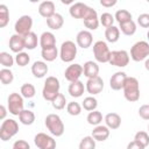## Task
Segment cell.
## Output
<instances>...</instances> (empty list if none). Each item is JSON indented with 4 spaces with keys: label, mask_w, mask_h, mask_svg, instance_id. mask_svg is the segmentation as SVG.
Segmentation results:
<instances>
[{
    "label": "cell",
    "mask_w": 149,
    "mask_h": 149,
    "mask_svg": "<svg viewBox=\"0 0 149 149\" xmlns=\"http://www.w3.org/2000/svg\"><path fill=\"white\" fill-rule=\"evenodd\" d=\"M84 76L87 77V79L98 77L99 74V65L93 61H87L84 63Z\"/></svg>",
    "instance_id": "21"
},
{
    "label": "cell",
    "mask_w": 149,
    "mask_h": 149,
    "mask_svg": "<svg viewBox=\"0 0 149 149\" xmlns=\"http://www.w3.org/2000/svg\"><path fill=\"white\" fill-rule=\"evenodd\" d=\"M108 63L118 68H125L129 63V55L126 50H114L111 52V58Z\"/></svg>",
    "instance_id": "10"
},
{
    "label": "cell",
    "mask_w": 149,
    "mask_h": 149,
    "mask_svg": "<svg viewBox=\"0 0 149 149\" xmlns=\"http://www.w3.org/2000/svg\"><path fill=\"white\" fill-rule=\"evenodd\" d=\"M105 37L106 41L109 43H115L120 38V29L115 26H112L109 28H106L105 30Z\"/></svg>",
    "instance_id": "26"
},
{
    "label": "cell",
    "mask_w": 149,
    "mask_h": 149,
    "mask_svg": "<svg viewBox=\"0 0 149 149\" xmlns=\"http://www.w3.org/2000/svg\"><path fill=\"white\" fill-rule=\"evenodd\" d=\"M24 38L23 36L21 35H17V34H14L10 36L9 38V49L15 52V54H19V52H22V50L24 49Z\"/></svg>",
    "instance_id": "16"
},
{
    "label": "cell",
    "mask_w": 149,
    "mask_h": 149,
    "mask_svg": "<svg viewBox=\"0 0 149 149\" xmlns=\"http://www.w3.org/2000/svg\"><path fill=\"white\" fill-rule=\"evenodd\" d=\"M114 16L111 14V13H102L101 16H100V23L105 27V28H109L113 26V22H114Z\"/></svg>",
    "instance_id": "43"
},
{
    "label": "cell",
    "mask_w": 149,
    "mask_h": 149,
    "mask_svg": "<svg viewBox=\"0 0 149 149\" xmlns=\"http://www.w3.org/2000/svg\"><path fill=\"white\" fill-rule=\"evenodd\" d=\"M12 149H30V146L24 140H17V141L14 142Z\"/></svg>",
    "instance_id": "47"
},
{
    "label": "cell",
    "mask_w": 149,
    "mask_h": 149,
    "mask_svg": "<svg viewBox=\"0 0 149 149\" xmlns=\"http://www.w3.org/2000/svg\"><path fill=\"white\" fill-rule=\"evenodd\" d=\"M111 50L105 41H97L93 44V55L97 62L99 63H108L111 58Z\"/></svg>",
    "instance_id": "5"
},
{
    "label": "cell",
    "mask_w": 149,
    "mask_h": 149,
    "mask_svg": "<svg viewBox=\"0 0 149 149\" xmlns=\"http://www.w3.org/2000/svg\"><path fill=\"white\" fill-rule=\"evenodd\" d=\"M59 87H61V84L56 77H54V76L48 77L44 81V86L42 90L43 99L52 102L59 94Z\"/></svg>",
    "instance_id": "1"
},
{
    "label": "cell",
    "mask_w": 149,
    "mask_h": 149,
    "mask_svg": "<svg viewBox=\"0 0 149 149\" xmlns=\"http://www.w3.org/2000/svg\"><path fill=\"white\" fill-rule=\"evenodd\" d=\"M85 87H86V91H87L90 94H92V95L99 94V93L104 90V81H102V79L98 76V77L87 79Z\"/></svg>",
    "instance_id": "13"
},
{
    "label": "cell",
    "mask_w": 149,
    "mask_h": 149,
    "mask_svg": "<svg viewBox=\"0 0 149 149\" xmlns=\"http://www.w3.org/2000/svg\"><path fill=\"white\" fill-rule=\"evenodd\" d=\"M48 70H49V68H48L47 63L43 61H36L31 65V73L36 78H43L48 73Z\"/></svg>",
    "instance_id": "20"
},
{
    "label": "cell",
    "mask_w": 149,
    "mask_h": 149,
    "mask_svg": "<svg viewBox=\"0 0 149 149\" xmlns=\"http://www.w3.org/2000/svg\"><path fill=\"white\" fill-rule=\"evenodd\" d=\"M114 19L119 22V24L126 23L128 21H132V14L127 9H119V10H116V13L114 15Z\"/></svg>",
    "instance_id": "31"
},
{
    "label": "cell",
    "mask_w": 149,
    "mask_h": 149,
    "mask_svg": "<svg viewBox=\"0 0 149 149\" xmlns=\"http://www.w3.org/2000/svg\"><path fill=\"white\" fill-rule=\"evenodd\" d=\"M7 107L8 112L13 115H20V113L23 111V97L19 93H10L7 99Z\"/></svg>",
    "instance_id": "8"
},
{
    "label": "cell",
    "mask_w": 149,
    "mask_h": 149,
    "mask_svg": "<svg viewBox=\"0 0 149 149\" xmlns=\"http://www.w3.org/2000/svg\"><path fill=\"white\" fill-rule=\"evenodd\" d=\"M147 36H148V40H149V31H148V34H147Z\"/></svg>",
    "instance_id": "52"
},
{
    "label": "cell",
    "mask_w": 149,
    "mask_h": 149,
    "mask_svg": "<svg viewBox=\"0 0 149 149\" xmlns=\"http://www.w3.org/2000/svg\"><path fill=\"white\" fill-rule=\"evenodd\" d=\"M52 104V107L55 108V109H63L64 107H65V105H68L66 104V98H65V95L63 94V93H59L58 95H57V98L51 102Z\"/></svg>",
    "instance_id": "42"
},
{
    "label": "cell",
    "mask_w": 149,
    "mask_h": 149,
    "mask_svg": "<svg viewBox=\"0 0 149 149\" xmlns=\"http://www.w3.org/2000/svg\"><path fill=\"white\" fill-rule=\"evenodd\" d=\"M83 108L85 111H88V112H92V111H95L97 106H98V100L94 98V97H86L83 101Z\"/></svg>",
    "instance_id": "36"
},
{
    "label": "cell",
    "mask_w": 149,
    "mask_h": 149,
    "mask_svg": "<svg viewBox=\"0 0 149 149\" xmlns=\"http://www.w3.org/2000/svg\"><path fill=\"white\" fill-rule=\"evenodd\" d=\"M134 140H135L136 142L141 143L143 147L149 146V135H148V133H147V132H143V130L137 132V133L135 134Z\"/></svg>",
    "instance_id": "41"
},
{
    "label": "cell",
    "mask_w": 149,
    "mask_h": 149,
    "mask_svg": "<svg viewBox=\"0 0 149 149\" xmlns=\"http://www.w3.org/2000/svg\"><path fill=\"white\" fill-rule=\"evenodd\" d=\"M15 62H16V64L19 65V66H26V65H28L29 64V62H30V57H29V55L27 54V52H19V54H16V56H15Z\"/></svg>",
    "instance_id": "40"
},
{
    "label": "cell",
    "mask_w": 149,
    "mask_h": 149,
    "mask_svg": "<svg viewBox=\"0 0 149 149\" xmlns=\"http://www.w3.org/2000/svg\"><path fill=\"white\" fill-rule=\"evenodd\" d=\"M38 13L41 16L45 17V19H49L56 12H55V3L52 1H43L40 3L38 6Z\"/></svg>",
    "instance_id": "19"
},
{
    "label": "cell",
    "mask_w": 149,
    "mask_h": 149,
    "mask_svg": "<svg viewBox=\"0 0 149 149\" xmlns=\"http://www.w3.org/2000/svg\"><path fill=\"white\" fill-rule=\"evenodd\" d=\"M66 111L70 115H73V116H77L81 113V106L76 102V101H71L66 105Z\"/></svg>",
    "instance_id": "39"
},
{
    "label": "cell",
    "mask_w": 149,
    "mask_h": 149,
    "mask_svg": "<svg viewBox=\"0 0 149 149\" xmlns=\"http://www.w3.org/2000/svg\"><path fill=\"white\" fill-rule=\"evenodd\" d=\"M19 120H20V122H21L22 125H24V126H30V125H33L34 121H35V114H34V112H31L30 109H23V111L20 113V115H19Z\"/></svg>",
    "instance_id": "27"
},
{
    "label": "cell",
    "mask_w": 149,
    "mask_h": 149,
    "mask_svg": "<svg viewBox=\"0 0 149 149\" xmlns=\"http://www.w3.org/2000/svg\"><path fill=\"white\" fill-rule=\"evenodd\" d=\"M41 56L47 62H54L58 57V50H57L56 47H52V48H49V49H42L41 50Z\"/></svg>",
    "instance_id": "29"
},
{
    "label": "cell",
    "mask_w": 149,
    "mask_h": 149,
    "mask_svg": "<svg viewBox=\"0 0 149 149\" xmlns=\"http://www.w3.org/2000/svg\"><path fill=\"white\" fill-rule=\"evenodd\" d=\"M105 123L109 129H118L121 125V116L118 113H108L105 116Z\"/></svg>",
    "instance_id": "24"
},
{
    "label": "cell",
    "mask_w": 149,
    "mask_h": 149,
    "mask_svg": "<svg viewBox=\"0 0 149 149\" xmlns=\"http://www.w3.org/2000/svg\"><path fill=\"white\" fill-rule=\"evenodd\" d=\"M77 56V45L72 41H65L59 49V57L64 63L72 62Z\"/></svg>",
    "instance_id": "7"
},
{
    "label": "cell",
    "mask_w": 149,
    "mask_h": 149,
    "mask_svg": "<svg viewBox=\"0 0 149 149\" xmlns=\"http://www.w3.org/2000/svg\"><path fill=\"white\" fill-rule=\"evenodd\" d=\"M13 80H14V74H13V72H12L9 69L3 68V69L0 70V81H1L3 85L10 84Z\"/></svg>",
    "instance_id": "34"
},
{
    "label": "cell",
    "mask_w": 149,
    "mask_h": 149,
    "mask_svg": "<svg viewBox=\"0 0 149 149\" xmlns=\"http://www.w3.org/2000/svg\"><path fill=\"white\" fill-rule=\"evenodd\" d=\"M139 115L143 120H149V105H142L139 108Z\"/></svg>",
    "instance_id": "46"
},
{
    "label": "cell",
    "mask_w": 149,
    "mask_h": 149,
    "mask_svg": "<svg viewBox=\"0 0 149 149\" xmlns=\"http://www.w3.org/2000/svg\"><path fill=\"white\" fill-rule=\"evenodd\" d=\"M14 58H13V56L9 54V52H6V51H2V52H0V63H1V65L2 66H5V68H10V66H13V64H14Z\"/></svg>",
    "instance_id": "37"
},
{
    "label": "cell",
    "mask_w": 149,
    "mask_h": 149,
    "mask_svg": "<svg viewBox=\"0 0 149 149\" xmlns=\"http://www.w3.org/2000/svg\"><path fill=\"white\" fill-rule=\"evenodd\" d=\"M9 22V12L6 5H0V28H3Z\"/></svg>",
    "instance_id": "35"
},
{
    "label": "cell",
    "mask_w": 149,
    "mask_h": 149,
    "mask_svg": "<svg viewBox=\"0 0 149 149\" xmlns=\"http://www.w3.org/2000/svg\"><path fill=\"white\" fill-rule=\"evenodd\" d=\"M40 45L42 49H49L56 47V37L51 31H44L40 36Z\"/></svg>",
    "instance_id": "18"
},
{
    "label": "cell",
    "mask_w": 149,
    "mask_h": 149,
    "mask_svg": "<svg viewBox=\"0 0 149 149\" xmlns=\"http://www.w3.org/2000/svg\"><path fill=\"white\" fill-rule=\"evenodd\" d=\"M86 8H87V5H85L83 2H74L70 6L69 12L73 19H83Z\"/></svg>",
    "instance_id": "22"
},
{
    "label": "cell",
    "mask_w": 149,
    "mask_h": 149,
    "mask_svg": "<svg viewBox=\"0 0 149 149\" xmlns=\"http://www.w3.org/2000/svg\"><path fill=\"white\" fill-rule=\"evenodd\" d=\"M95 141H106L108 137H109V128L107 126H102V125H99V126H95L92 130V135H91Z\"/></svg>",
    "instance_id": "17"
},
{
    "label": "cell",
    "mask_w": 149,
    "mask_h": 149,
    "mask_svg": "<svg viewBox=\"0 0 149 149\" xmlns=\"http://www.w3.org/2000/svg\"><path fill=\"white\" fill-rule=\"evenodd\" d=\"M122 90H123V95L128 101L135 102L140 99V85H139V80L135 77H127Z\"/></svg>",
    "instance_id": "2"
},
{
    "label": "cell",
    "mask_w": 149,
    "mask_h": 149,
    "mask_svg": "<svg viewBox=\"0 0 149 149\" xmlns=\"http://www.w3.org/2000/svg\"><path fill=\"white\" fill-rule=\"evenodd\" d=\"M85 88H86V87L84 86V83H81L80 80H77V81L70 83V85H69V87H68V92L70 93L71 97H73V98H79V97L83 95Z\"/></svg>",
    "instance_id": "23"
},
{
    "label": "cell",
    "mask_w": 149,
    "mask_h": 149,
    "mask_svg": "<svg viewBox=\"0 0 149 149\" xmlns=\"http://www.w3.org/2000/svg\"><path fill=\"white\" fill-rule=\"evenodd\" d=\"M76 41H77L78 47H80L83 49H87L88 47H91V44L93 42V36H92L91 31H88V30H80L76 36Z\"/></svg>",
    "instance_id": "15"
},
{
    "label": "cell",
    "mask_w": 149,
    "mask_h": 149,
    "mask_svg": "<svg viewBox=\"0 0 149 149\" xmlns=\"http://www.w3.org/2000/svg\"><path fill=\"white\" fill-rule=\"evenodd\" d=\"M100 5L102 7L109 8V7H113L116 5V0H100Z\"/></svg>",
    "instance_id": "49"
},
{
    "label": "cell",
    "mask_w": 149,
    "mask_h": 149,
    "mask_svg": "<svg viewBox=\"0 0 149 149\" xmlns=\"http://www.w3.org/2000/svg\"><path fill=\"white\" fill-rule=\"evenodd\" d=\"M47 24H48V27H49L50 29H52V30H58V29H61V28L63 27V24H64V19H63V16H62L61 14L55 13L51 17L47 19Z\"/></svg>",
    "instance_id": "25"
},
{
    "label": "cell",
    "mask_w": 149,
    "mask_h": 149,
    "mask_svg": "<svg viewBox=\"0 0 149 149\" xmlns=\"http://www.w3.org/2000/svg\"><path fill=\"white\" fill-rule=\"evenodd\" d=\"M21 95L23 98H27V99H30L33 98L35 94H36V90H35V86L33 84H29V83H26L21 86Z\"/></svg>",
    "instance_id": "33"
},
{
    "label": "cell",
    "mask_w": 149,
    "mask_h": 149,
    "mask_svg": "<svg viewBox=\"0 0 149 149\" xmlns=\"http://www.w3.org/2000/svg\"><path fill=\"white\" fill-rule=\"evenodd\" d=\"M144 148H146V147H143L141 143L136 142L135 140L132 141V142H129L128 146H127V149H144Z\"/></svg>",
    "instance_id": "48"
},
{
    "label": "cell",
    "mask_w": 149,
    "mask_h": 149,
    "mask_svg": "<svg viewBox=\"0 0 149 149\" xmlns=\"http://www.w3.org/2000/svg\"><path fill=\"white\" fill-rule=\"evenodd\" d=\"M144 68H146L147 71H149V58L146 59V62H144Z\"/></svg>",
    "instance_id": "51"
},
{
    "label": "cell",
    "mask_w": 149,
    "mask_h": 149,
    "mask_svg": "<svg viewBox=\"0 0 149 149\" xmlns=\"http://www.w3.org/2000/svg\"><path fill=\"white\" fill-rule=\"evenodd\" d=\"M19 132V125L14 119H5L0 127V139L8 141Z\"/></svg>",
    "instance_id": "4"
},
{
    "label": "cell",
    "mask_w": 149,
    "mask_h": 149,
    "mask_svg": "<svg viewBox=\"0 0 149 149\" xmlns=\"http://www.w3.org/2000/svg\"><path fill=\"white\" fill-rule=\"evenodd\" d=\"M148 130H149V125H148Z\"/></svg>",
    "instance_id": "53"
},
{
    "label": "cell",
    "mask_w": 149,
    "mask_h": 149,
    "mask_svg": "<svg viewBox=\"0 0 149 149\" xmlns=\"http://www.w3.org/2000/svg\"><path fill=\"white\" fill-rule=\"evenodd\" d=\"M31 27H33L31 16L30 15H22L21 17H19V20L14 24L15 34L21 35V36H26L31 31Z\"/></svg>",
    "instance_id": "9"
},
{
    "label": "cell",
    "mask_w": 149,
    "mask_h": 149,
    "mask_svg": "<svg viewBox=\"0 0 149 149\" xmlns=\"http://www.w3.org/2000/svg\"><path fill=\"white\" fill-rule=\"evenodd\" d=\"M99 23H100V20L98 17H93V19H88V20H84V24L87 29L90 30H95L98 29L99 27Z\"/></svg>",
    "instance_id": "44"
},
{
    "label": "cell",
    "mask_w": 149,
    "mask_h": 149,
    "mask_svg": "<svg viewBox=\"0 0 149 149\" xmlns=\"http://www.w3.org/2000/svg\"><path fill=\"white\" fill-rule=\"evenodd\" d=\"M34 143L38 149H56V141L45 133H38L34 137Z\"/></svg>",
    "instance_id": "11"
},
{
    "label": "cell",
    "mask_w": 149,
    "mask_h": 149,
    "mask_svg": "<svg viewBox=\"0 0 149 149\" xmlns=\"http://www.w3.org/2000/svg\"><path fill=\"white\" fill-rule=\"evenodd\" d=\"M79 149H95V140L92 136H85L79 142Z\"/></svg>",
    "instance_id": "38"
},
{
    "label": "cell",
    "mask_w": 149,
    "mask_h": 149,
    "mask_svg": "<svg viewBox=\"0 0 149 149\" xmlns=\"http://www.w3.org/2000/svg\"><path fill=\"white\" fill-rule=\"evenodd\" d=\"M149 56V43L146 41L136 42L130 49V58L135 62H141L147 59Z\"/></svg>",
    "instance_id": "6"
},
{
    "label": "cell",
    "mask_w": 149,
    "mask_h": 149,
    "mask_svg": "<svg viewBox=\"0 0 149 149\" xmlns=\"http://www.w3.org/2000/svg\"><path fill=\"white\" fill-rule=\"evenodd\" d=\"M83 73H84L83 66H81L80 64L74 63V64H71V65H69V66L66 68V70H65V72H64V77H65V79H66L68 81L72 83V81L79 80V78H80V76H81Z\"/></svg>",
    "instance_id": "12"
},
{
    "label": "cell",
    "mask_w": 149,
    "mask_h": 149,
    "mask_svg": "<svg viewBox=\"0 0 149 149\" xmlns=\"http://www.w3.org/2000/svg\"><path fill=\"white\" fill-rule=\"evenodd\" d=\"M0 112H1V113H0V119H1V120H5V119H6V113H7V112H6V107H5L3 105L0 106Z\"/></svg>",
    "instance_id": "50"
},
{
    "label": "cell",
    "mask_w": 149,
    "mask_h": 149,
    "mask_svg": "<svg viewBox=\"0 0 149 149\" xmlns=\"http://www.w3.org/2000/svg\"><path fill=\"white\" fill-rule=\"evenodd\" d=\"M44 123H45V127L48 128V130L50 132L51 135L58 137V136H62L63 133H64V123L61 119L59 115L57 114H48L45 120H44Z\"/></svg>",
    "instance_id": "3"
},
{
    "label": "cell",
    "mask_w": 149,
    "mask_h": 149,
    "mask_svg": "<svg viewBox=\"0 0 149 149\" xmlns=\"http://www.w3.org/2000/svg\"><path fill=\"white\" fill-rule=\"evenodd\" d=\"M137 23L142 28H149V14L148 13L140 14L137 17Z\"/></svg>",
    "instance_id": "45"
},
{
    "label": "cell",
    "mask_w": 149,
    "mask_h": 149,
    "mask_svg": "<svg viewBox=\"0 0 149 149\" xmlns=\"http://www.w3.org/2000/svg\"><path fill=\"white\" fill-rule=\"evenodd\" d=\"M127 79V74L123 71H118L114 74H112L111 79H109V86L112 90L114 91H119L121 88H123L125 81Z\"/></svg>",
    "instance_id": "14"
},
{
    "label": "cell",
    "mask_w": 149,
    "mask_h": 149,
    "mask_svg": "<svg viewBox=\"0 0 149 149\" xmlns=\"http://www.w3.org/2000/svg\"><path fill=\"white\" fill-rule=\"evenodd\" d=\"M23 38H24V47L28 50H34L37 47V43L40 42L37 38V35L34 31H30L28 35L23 36Z\"/></svg>",
    "instance_id": "28"
},
{
    "label": "cell",
    "mask_w": 149,
    "mask_h": 149,
    "mask_svg": "<svg viewBox=\"0 0 149 149\" xmlns=\"http://www.w3.org/2000/svg\"><path fill=\"white\" fill-rule=\"evenodd\" d=\"M119 29L121 30V33L123 35H127V36H132L135 34L136 31V23L132 20V21H128L126 23H121Z\"/></svg>",
    "instance_id": "30"
},
{
    "label": "cell",
    "mask_w": 149,
    "mask_h": 149,
    "mask_svg": "<svg viewBox=\"0 0 149 149\" xmlns=\"http://www.w3.org/2000/svg\"><path fill=\"white\" fill-rule=\"evenodd\" d=\"M86 120H87L88 125H91V126H99L100 122L102 121V114L99 111H97V109L92 111V112L88 113Z\"/></svg>",
    "instance_id": "32"
}]
</instances>
